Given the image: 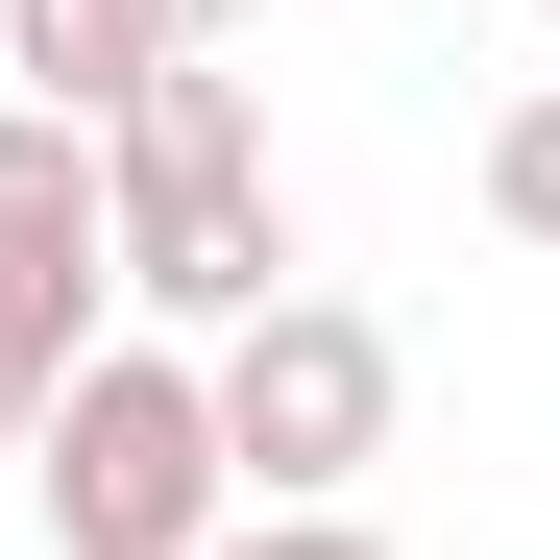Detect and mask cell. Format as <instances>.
<instances>
[{
	"mask_svg": "<svg viewBox=\"0 0 560 560\" xmlns=\"http://www.w3.org/2000/svg\"><path fill=\"white\" fill-rule=\"evenodd\" d=\"M98 171H122V293L171 341H244L268 293H293V171H268V98L220 49H171L147 98L98 122Z\"/></svg>",
	"mask_w": 560,
	"mask_h": 560,
	"instance_id": "obj_1",
	"label": "cell"
},
{
	"mask_svg": "<svg viewBox=\"0 0 560 560\" xmlns=\"http://www.w3.org/2000/svg\"><path fill=\"white\" fill-rule=\"evenodd\" d=\"M25 488H49V560H220V536H244V463H220L196 341H98V365L49 390Z\"/></svg>",
	"mask_w": 560,
	"mask_h": 560,
	"instance_id": "obj_2",
	"label": "cell"
},
{
	"mask_svg": "<svg viewBox=\"0 0 560 560\" xmlns=\"http://www.w3.org/2000/svg\"><path fill=\"white\" fill-rule=\"evenodd\" d=\"M196 390H220L244 512H365V463H390L415 365H390V317H365V293H268L244 341H196Z\"/></svg>",
	"mask_w": 560,
	"mask_h": 560,
	"instance_id": "obj_3",
	"label": "cell"
},
{
	"mask_svg": "<svg viewBox=\"0 0 560 560\" xmlns=\"http://www.w3.org/2000/svg\"><path fill=\"white\" fill-rule=\"evenodd\" d=\"M0 293H73V317L122 293V171H98V122H49V98H0Z\"/></svg>",
	"mask_w": 560,
	"mask_h": 560,
	"instance_id": "obj_4",
	"label": "cell"
},
{
	"mask_svg": "<svg viewBox=\"0 0 560 560\" xmlns=\"http://www.w3.org/2000/svg\"><path fill=\"white\" fill-rule=\"evenodd\" d=\"M171 73V25L147 0H0V98H49V122H122Z\"/></svg>",
	"mask_w": 560,
	"mask_h": 560,
	"instance_id": "obj_5",
	"label": "cell"
},
{
	"mask_svg": "<svg viewBox=\"0 0 560 560\" xmlns=\"http://www.w3.org/2000/svg\"><path fill=\"white\" fill-rule=\"evenodd\" d=\"M73 365H98V317H73V293H0V463L49 439V390H73Z\"/></svg>",
	"mask_w": 560,
	"mask_h": 560,
	"instance_id": "obj_6",
	"label": "cell"
},
{
	"mask_svg": "<svg viewBox=\"0 0 560 560\" xmlns=\"http://www.w3.org/2000/svg\"><path fill=\"white\" fill-rule=\"evenodd\" d=\"M488 220H512V244H560V73L488 122Z\"/></svg>",
	"mask_w": 560,
	"mask_h": 560,
	"instance_id": "obj_7",
	"label": "cell"
},
{
	"mask_svg": "<svg viewBox=\"0 0 560 560\" xmlns=\"http://www.w3.org/2000/svg\"><path fill=\"white\" fill-rule=\"evenodd\" d=\"M220 560H390V536H365V512H244Z\"/></svg>",
	"mask_w": 560,
	"mask_h": 560,
	"instance_id": "obj_8",
	"label": "cell"
},
{
	"mask_svg": "<svg viewBox=\"0 0 560 560\" xmlns=\"http://www.w3.org/2000/svg\"><path fill=\"white\" fill-rule=\"evenodd\" d=\"M147 25H171V49H244V0H147Z\"/></svg>",
	"mask_w": 560,
	"mask_h": 560,
	"instance_id": "obj_9",
	"label": "cell"
},
{
	"mask_svg": "<svg viewBox=\"0 0 560 560\" xmlns=\"http://www.w3.org/2000/svg\"><path fill=\"white\" fill-rule=\"evenodd\" d=\"M536 25H560V0H536Z\"/></svg>",
	"mask_w": 560,
	"mask_h": 560,
	"instance_id": "obj_10",
	"label": "cell"
}]
</instances>
